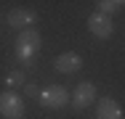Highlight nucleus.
Here are the masks:
<instances>
[{
  "label": "nucleus",
  "instance_id": "nucleus-10",
  "mask_svg": "<svg viewBox=\"0 0 125 119\" xmlns=\"http://www.w3.org/2000/svg\"><path fill=\"white\" fill-rule=\"evenodd\" d=\"M5 82H8L11 87H19V85L24 82V74H21L19 69H13V71H8V77H5Z\"/></svg>",
  "mask_w": 125,
  "mask_h": 119
},
{
  "label": "nucleus",
  "instance_id": "nucleus-11",
  "mask_svg": "<svg viewBox=\"0 0 125 119\" xmlns=\"http://www.w3.org/2000/svg\"><path fill=\"white\" fill-rule=\"evenodd\" d=\"M24 95H27V98H35V95H40L37 85H32V82H29V85H24Z\"/></svg>",
  "mask_w": 125,
  "mask_h": 119
},
{
  "label": "nucleus",
  "instance_id": "nucleus-5",
  "mask_svg": "<svg viewBox=\"0 0 125 119\" xmlns=\"http://www.w3.org/2000/svg\"><path fill=\"white\" fill-rule=\"evenodd\" d=\"M93 98H96V85L93 82H80L69 101H72V106H75L77 111H83V109H88L93 103Z\"/></svg>",
  "mask_w": 125,
  "mask_h": 119
},
{
  "label": "nucleus",
  "instance_id": "nucleus-1",
  "mask_svg": "<svg viewBox=\"0 0 125 119\" xmlns=\"http://www.w3.org/2000/svg\"><path fill=\"white\" fill-rule=\"evenodd\" d=\"M24 114H27V106L21 95H16L13 90L0 93V117L3 119H24Z\"/></svg>",
  "mask_w": 125,
  "mask_h": 119
},
{
  "label": "nucleus",
  "instance_id": "nucleus-2",
  "mask_svg": "<svg viewBox=\"0 0 125 119\" xmlns=\"http://www.w3.org/2000/svg\"><path fill=\"white\" fill-rule=\"evenodd\" d=\"M40 50V32L37 29H21V34L16 37V56L24 58V61H32V56Z\"/></svg>",
  "mask_w": 125,
  "mask_h": 119
},
{
  "label": "nucleus",
  "instance_id": "nucleus-7",
  "mask_svg": "<svg viewBox=\"0 0 125 119\" xmlns=\"http://www.w3.org/2000/svg\"><path fill=\"white\" fill-rule=\"evenodd\" d=\"M56 71H61V74H75V71L83 69V58L77 56V53H61V56H56Z\"/></svg>",
  "mask_w": 125,
  "mask_h": 119
},
{
  "label": "nucleus",
  "instance_id": "nucleus-12",
  "mask_svg": "<svg viewBox=\"0 0 125 119\" xmlns=\"http://www.w3.org/2000/svg\"><path fill=\"white\" fill-rule=\"evenodd\" d=\"M115 3H117V5H125V0H115Z\"/></svg>",
  "mask_w": 125,
  "mask_h": 119
},
{
  "label": "nucleus",
  "instance_id": "nucleus-6",
  "mask_svg": "<svg viewBox=\"0 0 125 119\" xmlns=\"http://www.w3.org/2000/svg\"><path fill=\"white\" fill-rule=\"evenodd\" d=\"M35 11H29V8H13V11H8V24L13 26V29H29L32 24H35Z\"/></svg>",
  "mask_w": 125,
  "mask_h": 119
},
{
  "label": "nucleus",
  "instance_id": "nucleus-9",
  "mask_svg": "<svg viewBox=\"0 0 125 119\" xmlns=\"http://www.w3.org/2000/svg\"><path fill=\"white\" fill-rule=\"evenodd\" d=\"M96 11H99V13H106V16H112V13L117 11V3H115V0H96Z\"/></svg>",
  "mask_w": 125,
  "mask_h": 119
},
{
  "label": "nucleus",
  "instance_id": "nucleus-4",
  "mask_svg": "<svg viewBox=\"0 0 125 119\" xmlns=\"http://www.w3.org/2000/svg\"><path fill=\"white\" fill-rule=\"evenodd\" d=\"M88 32L93 34V37H99V40H106L112 32H115V24H112V16H106V13H91L88 16Z\"/></svg>",
  "mask_w": 125,
  "mask_h": 119
},
{
  "label": "nucleus",
  "instance_id": "nucleus-8",
  "mask_svg": "<svg viewBox=\"0 0 125 119\" xmlns=\"http://www.w3.org/2000/svg\"><path fill=\"white\" fill-rule=\"evenodd\" d=\"M96 119H123V109L115 98H101L96 106Z\"/></svg>",
  "mask_w": 125,
  "mask_h": 119
},
{
  "label": "nucleus",
  "instance_id": "nucleus-3",
  "mask_svg": "<svg viewBox=\"0 0 125 119\" xmlns=\"http://www.w3.org/2000/svg\"><path fill=\"white\" fill-rule=\"evenodd\" d=\"M37 101H40L45 109H64V106L69 103V93H67L64 85H48V87L40 90Z\"/></svg>",
  "mask_w": 125,
  "mask_h": 119
}]
</instances>
